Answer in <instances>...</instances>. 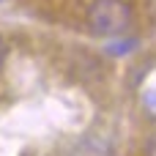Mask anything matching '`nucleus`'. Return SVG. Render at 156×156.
<instances>
[{
	"instance_id": "1",
	"label": "nucleus",
	"mask_w": 156,
	"mask_h": 156,
	"mask_svg": "<svg viewBox=\"0 0 156 156\" xmlns=\"http://www.w3.org/2000/svg\"><path fill=\"white\" fill-rule=\"evenodd\" d=\"M132 5L126 0H93L88 8V27L96 36L118 38L132 27Z\"/></svg>"
},
{
	"instance_id": "2",
	"label": "nucleus",
	"mask_w": 156,
	"mask_h": 156,
	"mask_svg": "<svg viewBox=\"0 0 156 156\" xmlns=\"http://www.w3.org/2000/svg\"><path fill=\"white\" fill-rule=\"evenodd\" d=\"M69 156H112V137L107 132H88Z\"/></svg>"
},
{
	"instance_id": "3",
	"label": "nucleus",
	"mask_w": 156,
	"mask_h": 156,
	"mask_svg": "<svg viewBox=\"0 0 156 156\" xmlns=\"http://www.w3.org/2000/svg\"><path fill=\"white\" fill-rule=\"evenodd\" d=\"M145 156H156V132L148 137V143H145Z\"/></svg>"
},
{
	"instance_id": "4",
	"label": "nucleus",
	"mask_w": 156,
	"mask_h": 156,
	"mask_svg": "<svg viewBox=\"0 0 156 156\" xmlns=\"http://www.w3.org/2000/svg\"><path fill=\"white\" fill-rule=\"evenodd\" d=\"M5 55H8V44H5V38L0 36V66H3V60H5Z\"/></svg>"
}]
</instances>
